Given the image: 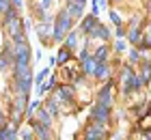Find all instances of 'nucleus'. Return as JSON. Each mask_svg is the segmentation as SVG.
<instances>
[{
  "label": "nucleus",
  "mask_w": 151,
  "mask_h": 140,
  "mask_svg": "<svg viewBox=\"0 0 151 140\" xmlns=\"http://www.w3.org/2000/svg\"><path fill=\"white\" fill-rule=\"evenodd\" d=\"M134 73V69H132V65H125V67H121V93L125 90V84H127V80H129V75Z\"/></svg>",
  "instance_id": "4be33fe9"
},
{
  "label": "nucleus",
  "mask_w": 151,
  "mask_h": 140,
  "mask_svg": "<svg viewBox=\"0 0 151 140\" xmlns=\"http://www.w3.org/2000/svg\"><path fill=\"white\" fill-rule=\"evenodd\" d=\"M149 60H151V54H149Z\"/></svg>",
  "instance_id": "79ce46f5"
},
{
  "label": "nucleus",
  "mask_w": 151,
  "mask_h": 140,
  "mask_svg": "<svg viewBox=\"0 0 151 140\" xmlns=\"http://www.w3.org/2000/svg\"><path fill=\"white\" fill-rule=\"evenodd\" d=\"M140 30H142V28H127V30H125V39L129 41L132 47H136L140 43Z\"/></svg>",
  "instance_id": "a211bd4d"
},
{
  "label": "nucleus",
  "mask_w": 151,
  "mask_h": 140,
  "mask_svg": "<svg viewBox=\"0 0 151 140\" xmlns=\"http://www.w3.org/2000/svg\"><path fill=\"white\" fill-rule=\"evenodd\" d=\"M45 110L50 112L52 116H58V114H60V103H58V99H54V97H50V99L45 101Z\"/></svg>",
  "instance_id": "412c9836"
},
{
  "label": "nucleus",
  "mask_w": 151,
  "mask_h": 140,
  "mask_svg": "<svg viewBox=\"0 0 151 140\" xmlns=\"http://www.w3.org/2000/svg\"><path fill=\"white\" fill-rule=\"evenodd\" d=\"M147 13H149V15H151V0H149V2H147Z\"/></svg>",
  "instance_id": "4c0bfd02"
},
{
  "label": "nucleus",
  "mask_w": 151,
  "mask_h": 140,
  "mask_svg": "<svg viewBox=\"0 0 151 140\" xmlns=\"http://www.w3.org/2000/svg\"><path fill=\"white\" fill-rule=\"evenodd\" d=\"M56 84H58V78H56V75H52V78L47 80V84H39V86H37V95H43V93H52V90L56 88Z\"/></svg>",
  "instance_id": "6ab92c4d"
},
{
  "label": "nucleus",
  "mask_w": 151,
  "mask_h": 140,
  "mask_svg": "<svg viewBox=\"0 0 151 140\" xmlns=\"http://www.w3.org/2000/svg\"><path fill=\"white\" fill-rule=\"evenodd\" d=\"M140 24H142V17L140 15H134L132 22H129V28H140Z\"/></svg>",
  "instance_id": "473e14b6"
},
{
  "label": "nucleus",
  "mask_w": 151,
  "mask_h": 140,
  "mask_svg": "<svg viewBox=\"0 0 151 140\" xmlns=\"http://www.w3.org/2000/svg\"><path fill=\"white\" fill-rule=\"evenodd\" d=\"M88 56H91V52H88V47L84 45V47H82V50L78 52V60L82 62V60H86V58H88Z\"/></svg>",
  "instance_id": "2f4dec72"
},
{
  "label": "nucleus",
  "mask_w": 151,
  "mask_h": 140,
  "mask_svg": "<svg viewBox=\"0 0 151 140\" xmlns=\"http://www.w3.org/2000/svg\"><path fill=\"white\" fill-rule=\"evenodd\" d=\"M123 37H125V28H123V26H116V28H114V39H123Z\"/></svg>",
  "instance_id": "72a5a7b5"
},
{
  "label": "nucleus",
  "mask_w": 151,
  "mask_h": 140,
  "mask_svg": "<svg viewBox=\"0 0 151 140\" xmlns=\"http://www.w3.org/2000/svg\"><path fill=\"white\" fill-rule=\"evenodd\" d=\"M71 56H73V52H71V50H67V47L60 43V47H58V52H56V56H54V58H56V65L65 67L67 62L71 60Z\"/></svg>",
  "instance_id": "2eb2a0df"
},
{
  "label": "nucleus",
  "mask_w": 151,
  "mask_h": 140,
  "mask_svg": "<svg viewBox=\"0 0 151 140\" xmlns=\"http://www.w3.org/2000/svg\"><path fill=\"white\" fill-rule=\"evenodd\" d=\"M17 136H19V140H37V138H35V134H32V129H30V127L22 129V131H19Z\"/></svg>",
  "instance_id": "cd10ccee"
},
{
  "label": "nucleus",
  "mask_w": 151,
  "mask_h": 140,
  "mask_svg": "<svg viewBox=\"0 0 151 140\" xmlns=\"http://www.w3.org/2000/svg\"><path fill=\"white\" fill-rule=\"evenodd\" d=\"M47 73H50V67H45V69H41V71L37 73V78H35V84L39 86V84H43V80L47 78Z\"/></svg>",
  "instance_id": "c85d7f7f"
},
{
  "label": "nucleus",
  "mask_w": 151,
  "mask_h": 140,
  "mask_svg": "<svg viewBox=\"0 0 151 140\" xmlns=\"http://www.w3.org/2000/svg\"><path fill=\"white\" fill-rule=\"evenodd\" d=\"M39 108H41V101H39V99H37V101H32L30 106L26 108V116H28V118H32V116H35V112H37Z\"/></svg>",
  "instance_id": "bb28decb"
},
{
  "label": "nucleus",
  "mask_w": 151,
  "mask_h": 140,
  "mask_svg": "<svg viewBox=\"0 0 151 140\" xmlns=\"http://www.w3.org/2000/svg\"><path fill=\"white\" fill-rule=\"evenodd\" d=\"M32 118H35V121L37 123H41V125H45V127H52V114H50V112H47L45 108H39L37 112H35V116H32Z\"/></svg>",
  "instance_id": "dca6fc26"
},
{
  "label": "nucleus",
  "mask_w": 151,
  "mask_h": 140,
  "mask_svg": "<svg viewBox=\"0 0 151 140\" xmlns=\"http://www.w3.org/2000/svg\"><path fill=\"white\" fill-rule=\"evenodd\" d=\"M84 138H97V140H106L108 138V125L106 123H97L91 121L84 127Z\"/></svg>",
  "instance_id": "7ed1b4c3"
},
{
  "label": "nucleus",
  "mask_w": 151,
  "mask_h": 140,
  "mask_svg": "<svg viewBox=\"0 0 151 140\" xmlns=\"http://www.w3.org/2000/svg\"><path fill=\"white\" fill-rule=\"evenodd\" d=\"M149 86H151V84H149Z\"/></svg>",
  "instance_id": "37998d69"
},
{
  "label": "nucleus",
  "mask_w": 151,
  "mask_h": 140,
  "mask_svg": "<svg viewBox=\"0 0 151 140\" xmlns=\"http://www.w3.org/2000/svg\"><path fill=\"white\" fill-rule=\"evenodd\" d=\"M4 125H6V118H4V112L0 110V127H4Z\"/></svg>",
  "instance_id": "c9c22d12"
},
{
  "label": "nucleus",
  "mask_w": 151,
  "mask_h": 140,
  "mask_svg": "<svg viewBox=\"0 0 151 140\" xmlns=\"http://www.w3.org/2000/svg\"><path fill=\"white\" fill-rule=\"evenodd\" d=\"M127 60H129V65H134V67H136V65H140V60H142V58H140V52L136 50V47H129Z\"/></svg>",
  "instance_id": "393cba45"
},
{
  "label": "nucleus",
  "mask_w": 151,
  "mask_h": 140,
  "mask_svg": "<svg viewBox=\"0 0 151 140\" xmlns=\"http://www.w3.org/2000/svg\"><path fill=\"white\" fill-rule=\"evenodd\" d=\"M110 112L112 110H108L104 106H99V103H93L91 106V121H97V123H110Z\"/></svg>",
  "instance_id": "6e6552de"
},
{
  "label": "nucleus",
  "mask_w": 151,
  "mask_h": 140,
  "mask_svg": "<svg viewBox=\"0 0 151 140\" xmlns=\"http://www.w3.org/2000/svg\"><path fill=\"white\" fill-rule=\"evenodd\" d=\"M95 69H97V60H95L93 56H88L86 60L80 62V73L84 75V78H93V75H95Z\"/></svg>",
  "instance_id": "f8f14e48"
},
{
  "label": "nucleus",
  "mask_w": 151,
  "mask_h": 140,
  "mask_svg": "<svg viewBox=\"0 0 151 140\" xmlns=\"http://www.w3.org/2000/svg\"><path fill=\"white\" fill-rule=\"evenodd\" d=\"M97 22H99V17H95V15H91V13H88V15H84V17L80 19V30H78V32H82V34L86 37V34L93 30V26L97 24Z\"/></svg>",
  "instance_id": "ddd939ff"
},
{
  "label": "nucleus",
  "mask_w": 151,
  "mask_h": 140,
  "mask_svg": "<svg viewBox=\"0 0 151 140\" xmlns=\"http://www.w3.org/2000/svg\"><path fill=\"white\" fill-rule=\"evenodd\" d=\"M30 54H32V50H30V45H28V41H26V43H15V45H13L15 65H22V67L30 65Z\"/></svg>",
  "instance_id": "20e7f679"
},
{
  "label": "nucleus",
  "mask_w": 151,
  "mask_h": 140,
  "mask_svg": "<svg viewBox=\"0 0 151 140\" xmlns=\"http://www.w3.org/2000/svg\"><path fill=\"white\" fill-rule=\"evenodd\" d=\"M11 6H13L11 0H0V15H4V13L11 9Z\"/></svg>",
  "instance_id": "c756f323"
},
{
  "label": "nucleus",
  "mask_w": 151,
  "mask_h": 140,
  "mask_svg": "<svg viewBox=\"0 0 151 140\" xmlns=\"http://www.w3.org/2000/svg\"><path fill=\"white\" fill-rule=\"evenodd\" d=\"M84 4H86L84 0H67L63 9L71 15L73 22H78V19H82V13H84Z\"/></svg>",
  "instance_id": "423d86ee"
},
{
  "label": "nucleus",
  "mask_w": 151,
  "mask_h": 140,
  "mask_svg": "<svg viewBox=\"0 0 151 140\" xmlns=\"http://www.w3.org/2000/svg\"><path fill=\"white\" fill-rule=\"evenodd\" d=\"M54 99H58V103H76V90L69 84H60L54 88Z\"/></svg>",
  "instance_id": "39448f33"
},
{
  "label": "nucleus",
  "mask_w": 151,
  "mask_h": 140,
  "mask_svg": "<svg viewBox=\"0 0 151 140\" xmlns=\"http://www.w3.org/2000/svg\"><path fill=\"white\" fill-rule=\"evenodd\" d=\"M91 56H93V58L97 60V62H108V58H110V47H108V43L99 45V47H97V50H95Z\"/></svg>",
  "instance_id": "f3484780"
},
{
  "label": "nucleus",
  "mask_w": 151,
  "mask_h": 140,
  "mask_svg": "<svg viewBox=\"0 0 151 140\" xmlns=\"http://www.w3.org/2000/svg\"><path fill=\"white\" fill-rule=\"evenodd\" d=\"M91 39H101V41H110L112 39V32H110V28L104 26L101 22H97L93 26V30L86 34V41H91Z\"/></svg>",
  "instance_id": "0eeeda50"
},
{
  "label": "nucleus",
  "mask_w": 151,
  "mask_h": 140,
  "mask_svg": "<svg viewBox=\"0 0 151 140\" xmlns=\"http://www.w3.org/2000/svg\"><path fill=\"white\" fill-rule=\"evenodd\" d=\"M138 78H140V84H142V88H147L149 84H151V60H142L140 65H138Z\"/></svg>",
  "instance_id": "9b49d317"
},
{
  "label": "nucleus",
  "mask_w": 151,
  "mask_h": 140,
  "mask_svg": "<svg viewBox=\"0 0 151 140\" xmlns=\"http://www.w3.org/2000/svg\"><path fill=\"white\" fill-rule=\"evenodd\" d=\"M78 43H80V32L71 28V30L65 34V39H63V45L67 47V50H71V52H73L76 47H78Z\"/></svg>",
  "instance_id": "4468645a"
},
{
  "label": "nucleus",
  "mask_w": 151,
  "mask_h": 140,
  "mask_svg": "<svg viewBox=\"0 0 151 140\" xmlns=\"http://www.w3.org/2000/svg\"><path fill=\"white\" fill-rule=\"evenodd\" d=\"M132 112H134V116L142 118V116L147 114V112H151V101H142V103H136V106L132 108Z\"/></svg>",
  "instance_id": "aec40b11"
},
{
  "label": "nucleus",
  "mask_w": 151,
  "mask_h": 140,
  "mask_svg": "<svg viewBox=\"0 0 151 140\" xmlns=\"http://www.w3.org/2000/svg\"><path fill=\"white\" fill-rule=\"evenodd\" d=\"M84 140H97V138H84Z\"/></svg>",
  "instance_id": "ea45409f"
},
{
  "label": "nucleus",
  "mask_w": 151,
  "mask_h": 140,
  "mask_svg": "<svg viewBox=\"0 0 151 140\" xmlns=\"http://www.w3.org/2000/svg\"><path fill=\"white\" fill-rule=\"evenodd\" d=\"M140 43L147 45V47H151V22H149V26H145L140 30Z\"/></svg>",
  "instance_id": "b1692460"
},
{
  "label": "nucleus",
  "mask_w": 151,
  "mask_h": 140,
  "mask_svg": "<svg viewBox=\"0 0 151 140\" xmlns=\"http://www.w3.org/2000/svg\"><path fill=\"white\" fill-rule=\"evenodd\" d=\"M11 4H13V6H15V9L19 11V9L24 6V0H11Z\"/></svg>",
  "instance_id": "f704fd0d"
},
{
  "label": "nucleus",
  "mask_w": 151,
  "mask_h": 140,
  "mask_svg": "<svg viewBox=\"0 0 151 140\" xmlns=\"http://www.w3.org/2000/svg\"><path fill=\"white\" fill-rule=\"evenodd\" d=\"M93 78L99 80V82L112 80V67H110V60H108V62H97V69H95V75H93Z\"/></svg>",
  "instance_id": "9d476101"
},
{
  "label": "nucleus",
  "mask_w": 151,
  "mask_h": 140,
  "mask_svg": "<svg viewBox=\"0 0 151 140\" xmlns=\"http://www.w3.org/2000/svg\"><path fill=\"white\" fill-rule=\"evenodd\" d=\"M95 103H99V106H104V108H108V110H112V106H114V80H108L104 86L97 90Z\"/></svg>",
  "instance_id": "f03ea898"
},
{
  "label": "nucleus",
  "mask_w": 151,
  "mask_h": 140,
  "mask_svg": "<svg viewBox=\"0 0 151 140\" xmlns=\"http://www.w3.org/2000/svg\"><path fill=\"white\" fill-rule=\"evenodd\" d=\"M140 140H147V136H142V138H140Z\"/></svg>",
  "instance_id": "a19ab883"
},
{
  "label": "nucleus",
  "mask_w": 151,
  "mask_h": 140,
  "mask_svg": "<svg viewBox=\"0 0 151 140\" xmlns=\"http://www.w3.org/2000/svg\"><path fill=\"white\" fill-rule=\"evenodd\" d=\"M114 52H125V41L123 39H114Z\"/></svg>",
  "instance_id": "7c9ffc66"
},
{
  "label": "nucleus",
  "mask_w": 151,
  "mask_h": 140,
  "mask_svg": "<svg viewBox=\"0 0 151 140\" xmlns=\"http://www.w3.org/2000/svg\"><path fill=\"white\" fill-rule=\"evenodd\" d=\"M108 17H110V24H112L114 28L123 24V19H121V15H119V11H114V9H110V11H108Z\"/></svg>",
  "instance_id": "a878e982"
},
{
  "label": "nucleus",
  "mask_w": 151,
  "mask_h": 140,
  "mask_svg": "<svg viewBox=\"0 0 151 140\" xmlns=\"http://www.w3.org/2000/svg\"><path fill=\"white\" fill-rule=\"evenodd\" d=\"M108 2H123V0H108Z\"/></svg>",
  "instance_id": "58836bf2"
},
{
  "label": "nucleus",
  "mask_w": 151,
  "mask_h": 140,
  "mask_svg": "<svg viewBox=\"0 0 151 140\" xmlns=\"http://www.w3.org/2000/svg\"><path fill=\"white\" fill-rule=\"evenodd\" d=\"M73 24H76V22L71 19V15H69L65 9H60L58 15L54 17V30H52V41H54V43H63L65 34L73 28Z\"/></svg>",
  "instance_id": "f257e3e1"
},
{
  "label": "nucleus",
  "mask_w": 151,
  "mask_h": 140,
  "mask_svg": "<svg viewBox=\"0 0 151 140\" xmlns=\"http://www.w3.org/2000/svg\"><path fill=\"white\" fill-rule=\"evenodd\" d=\"M17 17H19V13H17V9H15V6H11V9H9V11H6L4 15H2V28H4L6 24H11L13 19H17Z\"/></svg>",
  "instance_id": "5701e85b"
},
{
  "label": "nucleus",
  "mask_w": 151,
  "mask_h": 140,
  "mask_svg": "<svg viewBox=\"0 0 151 140\" xmlns=\"http://www.w3.org/2000/svg\"><path fill=\"white\" fill-rule=\"evenodd\" d=\"M93 4H97L99 9H101V6H106V0H93Z\"/></svg>",
  "instance_id": "e433bc0d"
},
{
  "label": "nucleus",
  "mask_w": 151,
  "mask_h": 140,
  "mask_svg": "<svg viewBox=\"0 0 151 140\" xmlns=\"http://www.w3.org/2000/svg\"><path fill=\"white\" fill-rule=\"evenodd\" d=\"M28 123H30V129H32V134H35V138H37V140H54L50 127H45V125L37 123L35 118H30Z\"/></svg>",
  "instance_id": "1a4fd4ad"
}]
</instances>
